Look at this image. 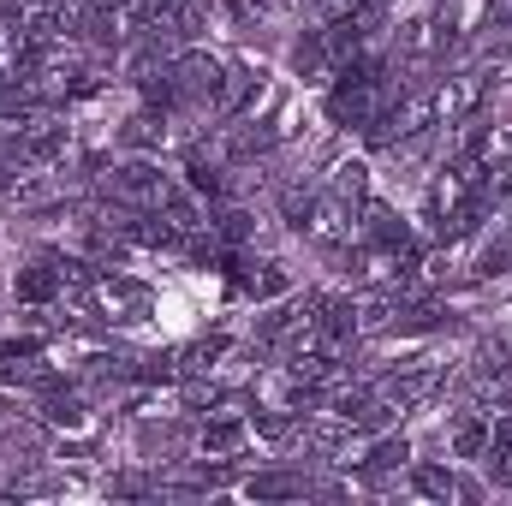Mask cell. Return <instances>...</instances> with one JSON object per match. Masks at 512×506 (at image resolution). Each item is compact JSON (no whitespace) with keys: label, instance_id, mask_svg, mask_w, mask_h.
Wrapping results in <instances>:
<instances>
[{"label":"cell","instance_id":"cell-14","mask_svg":"<svg viewBox=\"0 0 512 506\" xmlns=\"http://www.w3.org/2000/svg\"><path fill=\"white\" fill-rule=\"evenodd\" d=\"M364 191H370V167H358V161H346V167L334 173V197H340V203H358Z\"/></svg>","mask_w":512,"mask_h":506},{"label":"cell","instance_id":"cell-1","mask_svg":"<svg viewBox=\"0 0 512 506\" xmlns=\"http://www.w3.org/2000/svg\"><path fill=\"white\" fill-rule=\"evenodd\" d=\"M483 96H489V72H483V66H477V72H453V78L435 90V114L465 120V114H477V108H483Z\"/></svg>","mask_w":512,"mask_h":506},{"label":"cell","instance_id":"cell-21","mask_svg":"<svg viewBox=\"0 0 512 506\" xmlns=\"http://www.w3.org/2000/svg\"><path fill=\"white\" fill-rule=\"evenodd\" d=\"M489 191H495V197H512V161L489 167Z\"/></svg>","mask_w":512,"mask_h":506},{"label":"cell","instance_id":"cell-13","mask_svg":"<svg viewBox=\"0 0 512 506\" xmlns=\"http://www.w3.org/2000/svg\"><path fill=\"white\" fill-rule=\"evenodd\" d=\"M286 286H292V280H286L280 262H262V274H245V292H251V298H280Z\"/></svg>","mask_w":512,"mask_h":506},{"label":"cell","instance_id":"cell-18","mask_svg":"<svg viewBox=\"0 0 512 506\" xmlns=\"http://www.w3.org/2000/svg\"><path fill=\"white\" fill-rule=\"evenodd\" d=\"M512 268V251L507 245H489V251L477 256V274H483V280H495V274H507Z\"/></svg>","mask_w":512,"mask_h":506},{"label":"cell","instance_id":"cell-20","mask_svg":"<svg viewBox=\"0 0 512 506\" xmlns=\"http://www.w3.org/2000/svg\"><path fill=\"white\" fill-rule=\"evenodd\" d=\"M489 453H512V417L489 423Z\"/></svg>","mask_w":512,"mask_h":506},{"label":"cell","instance_id":"cell-8","mask_svg":"<svg viewBox=\"0 0 512 506\" xmlns=\"http://www.w3.org/2000/svg\"><path fill=\"white\" fill-rule=\"evenodd\" d=\"M161 131H167V120H161L155 108H143V114H131L126 126H120V143H126V149H155Z\"/></svg>","mask_w":512,"mask_h":506},{"label":"cell","instance_id":"cell-16","mask_svg":"<svg viewBox=\"0 0 512 506\" xmlns=\"http://www.w3.org/2000/svg\"><path fill=\"white\" fill-rule=\"evenodd\" d=\"M405 459H411L405 435H399V441H376V447H370V471H399Z\"/></svg>","mask_w":512,"mask_h":506},{"label":"cell","instance_id":"cell-9","mask_svg":"<svg viewBox=\"0 0 512 506\" xmlns=\"http://www.w3.org/2000/svg\"><path fill=\"white\" fill-rule=\"evenodd\" d=\"M280 209H286L292 227H304V221L316 215V191H310L304 179H292V185H280Z\"/></svg>","mask_w":512,"mask_h":506},{"label":"cell","instance_id":"cell-25","mask_svg":"<svg viewBox=\"0 0 512 506\" xmlns=\"http://www.w3.org/2000/svg\"><path fill=\"white\" fill-rule=\"evenodd\" d=\"M108 489H114V495H143V477H114Z\"/></svg>","mask_w":512,"mask_h":506},{"label":"cell","instance_id":"cell-17","mask_svg":"<svg viewBox=\"0 0 512 506\" xmlns=\"http://www.w3.org/2000/svg\"><path fill=\"white\" fill-rule=\"evenodd\" d=\"M256 429H262L268 441H292V435H298V411H292V417H280V411H256Z\"/></svg>","mask_w":512,"mask_h":506},{"label":"cell","instance_id":"cell-4","mask_svg":"<svg viewBox=\"0 0 512 506\" xmlns=\"http://www.w3.org/2000/svg\"><path fill=\"white\" fill-rule=\"evenodd\" d=\"M54 292H66V280H60V268H54V256H42V262H30V268H18V298H24V304H48Z\"/></svg>","mask_w":512,"mask_h":506},{"label":"cell","instance_id":"cell-15","mask_svg":"<svg viewBox=\"0 0 512 506\" xmlns=\"http://www.w3.org/2000/svg\"><path fill=\"white\" fill-rule=\"evenodd\" d=\"M453 453H459V459L489 453V429H483V423H471V417H459V429H453Z\"/></svg>","mask_w":512,"mask_h":506},{"label":"cell","instance_id":"cell-23","mask_svg":"<svg viewBox=\"0 0 512 506\" xmlns=\"http://www.w3.org/2000/svg\"><path fill=\"white\" fill-rule=\"evenodd\" d=\"M268 6H274V0H227V12H233V18H262Z\"/></svg>","mask_w":512,"mask_h":506},{"label":"cell","instance_id":"cell-2","mask_svg":"<svg viewBox=\"0 0 512 506\" xmlns=\"http://www.w3.org/2000/svg\"><path fill=\"white\" fill-rule=\"evenodd\" d=\"M161 185H167V179H161V173H155V161H143V155L114 167V197H120V203H131V209H155Z\"/></svg>","mask_w":512,"mask_h":506},{"label":"cell","instance_id":"cell-7","mask_svg":"<svg viewBox=\"0 0 512 506\" xmlns=\"http://www.w3.org/2000/svg\"><path fill=\"white\" fill-rule=\"evenodd\" d=\"M411 489L429 495V501H453V495H459V477H453L447 465H417V471H411Z\"/></svg>","mask_w":512,"mask_h":506},{"label":"cell","instance_id":"cell-5","mask_svg":"<svg viewBox=\"0 0 512 506\" xmlns=\"http://www.w3.org/2000/svg\"><path fill=\"white\" fill-rule=\"evenodd\" d=\"M256 501H292V495H316V483H304V477H292V471H262L245 483Z\"/></svg>","mask_w":512,"mask_h":506},{"label":"cell","instance_id":"cell-12","mask_svg":"<svg viewBox=\"0 0 512 506\" xmlns=\"http://www.w3.org/2000/svg\"><path fill=\"white\" fill-rule=\"evenodd\" d=\"M203 447H209V453H239V447H245V423H233V417L209 423V429H203Z\"/></svg>","mask_w":512,"mask_h":506},{"label":"cell","instance_id":"cell-6","mask_svg":"<svg viewBox=\"0 0 512 506\" xmlns=\"http://www.w3.org/2000/svg\"><path fill=\"white\" fill-rule=\"evenodd\" d=\"M42 423H54V429H78V423H84V399L48 387V399H42Z\"/></svg>","mask_w":512,"mask_h":506},{"label":"cell","instance_id":"cell-24","mask_svg":"<svg viewBox=\"0 0 512 506\" xmlns=\"http://www.w3.org/2000/svg\"><path fill=\"white\" fill-rule=\"evenodd\" d=\"M233 477V465H197V483H227Z\"/></svg>","mask_w":512,"mask_h":506},{"label":"cell","instance_id":"cell-26","mask_svg":"<svg viewBox=\"0 0 512 506\" xmlns=\"http://www.w3.org/2000/svg\"><path fill=\"white\" fill-rule=\"evenodd\" d=\"M6 173H12V161H6V155H0V191H6Z\"/></svg>","mask_w":512,"mask_h":506},{"label":"cell","instance_id":"cell-10","mask_svg":"<svg viewBox=\"0 0 512 506\" xmlns=\"http://www.w3.org/2000/svg\"><path fill=\"white\" fill-rule=\"evenodd\" d=\"M221 352H227V340H197V346L173 352V364H179V376H203V370H209Z\"/></svg>","mask_w":512,"mask_h":506},{"label":"cell","instance_id":"cell-19","mask_svg":"<svg viewBox=\"0 0 512 506\" xmlns=\"http://www.w3.org/2000/svg\"><path fill=\"white\" fill-rule=\"evenodd\" d=\"M42 346L36 340H0V364H24V358H36Z\"/></svg>","mask_w":512,"mask_h":506},{"label":"cell","instance_id":"cell-22","mask_svg":"<svg viewBox=\"0 0 512 506\" xmlns=\"http://www.w3.org/2000/svg\"><path fill=\"white\" fill-rule=\"evenodd\" d=\"M489 477H495L501 489H512V453H489Z\"/></svg>","mask_w":512,"mask_h":506},{"label":"cell","instance_id":"cell-11","mask_svg":"<svg viewBox=\"0 0 512 506\" xmlns=\"http://www.w3.org/2000/svg\"><path fill=\"white\" fill-rule=\"evenodd\" d=\"M292 66L310 78V72H328V48H322V30H310V36H298V48H292Z\"/></svg>","mask_w":512,"mask_h":506},{"label":"cell","instance_id":"cell-3","mask_svg":"<svg viewBox=\"0 0 512 506\" xmlns=\"http://www.w3.org/2000/svg\"><path fill=\"white\" fill-rule=\"evenodd\" d=\"M435 387H441V376H435V370H405V376H387L382 381V399L393 405V411H411V405H423Z\"/></svg>","mask_w":512,"mask_h":506}]
</instances>
